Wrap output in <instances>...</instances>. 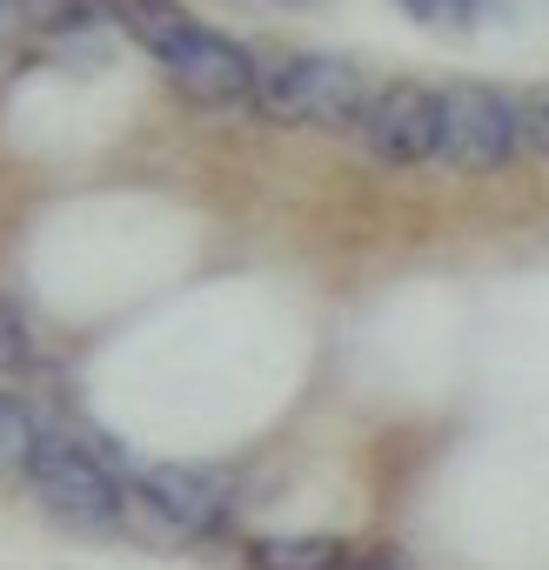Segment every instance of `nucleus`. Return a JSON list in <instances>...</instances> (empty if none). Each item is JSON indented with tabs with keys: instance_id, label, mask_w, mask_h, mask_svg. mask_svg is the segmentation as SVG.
I'll return each mask as SVG.
<instances>
[{
	"instance_id": "8",
	"label": "nucleus",
	"mask_w": 549,
	"mask_h": 570,
	"mask_svg": "<svg viewBox=\"0 0 549 570\" xmlns=\"http://www.w3.org/2000/svg\"><path fill=\"white\" fill-rule=\"evenodd\" d=\"M396 8L416 21V28H429V35H476L482 28V8L489 0H396Z\"/></svg>"
},
{
	"instance_id": "11",
	"label": "nucleus",
	"mask_w": 549,
	"mask_h": 570,
	"mask_svg": "<svg viewBox=\"0 0 549 570\" xmlns=\"http://www.w3.org/2000/svg\"><path fill=\"white\" fill-rule=\"evenodd\" d=\"M342 570H409V563H402V550H389V543H369V550H356V543H349Z\"/></svg>"
},
{
	"instance_id": "6",
	"label": "nucleus",
	"mask_w": 549,
	"mask_h": 570,
	"mask_svg": "<svg viewBox=\"0 0 549 570\" xmlns=\"http://www.w3.org/2000/svg\"><path fill=\"white\" fill-rule=\"evenodd\" d=\"M201 14L194 8H181V0H108V28L114 35H128L148 61H161L188 28H194Z\"/></svg>"
},
{
	"instance_id": "10",
	"label": "nucleus",
	"mask_w": 549,
	"mask_h": 570,
	"mask_svg": "<svg viewBox=\"0 0 549 570\" xmlns=\"http://www.w3.org/2000/svg\"><path fill=\"white\" fill-rule=\"evenodd\" d=\"M522 135H529V148L549 155V88H536V95L522 101Z\"/></svg>"
},
{
	"instance_id": "1",
	"label": "nucleus",
	"mask_w": 549,
	"mask_h": 570,
	"mask_svg": "<svg viewBox=\"0 0 549 570\" xmlns=\"http://www.w3.org/2000/svg\"><path fill=\"white\" fill-rule=\"evenodd\" d=\"M134 463H121L101 436H88V430H74V423H54L48 416V430H41V443H34V456H28V470H21V483L41 497V510L48 517H61V523H74V530H121V476H128Z\"/></svg>"
},
{
	"instance_id": "9",
	"label": "nucleus",
	"mask_w": 549,
	"mask_h": 570,
	"mask_svg": "<svg viewBox=\"0 0 549 570\" xmlns=\"http://www.w3.org/2000/svg\"><path fill=\"white\" fill-rule=\"evenodd\" d=\"M41 363V343H34V323L14 296H0V376H28Z\"/></svg>"
},
{
	"instance_id": "13",
	"label": "nucleus",
	"mask_w": 549,
	"mask_h": 570,
	"mask_svg": "<svg viewBox=\"0 0 549 570\" xmlns=\"http://www.w3.org/2000/svg\"><path fill=\"white\" fill-rule=\"evenodd\" d=\"M8 8H21V0H8Z\"/></svg>"
},
{
	"instance_id": "2",
	"label": "nucleus",
	"mask_w": 549,
	"mask_h": 570,
	"mask_svg": "<svg viewBox=\"0 0 549 570\" xmlns=\"http://www.w3.org/2000/svg\"><path fill=\"white\" fill-rule=\"evenodd\" d=\"M369 81L349 55H322V48H296L261 61V88H254V115L282 121V128H322V135H356L362 108H369Z\"/></svg>"
},
{
	"instance_id": "4",
	"label": "nucleus",
	"mask_w": 549,
	"mask_h": 570,
	"mask_svg": "<svg viewBox=\"0 0 549 570\" xmlns=\"http://www.w3.org/2000/svg\"><path fill=\"white\" fill-rule=\"evenodd\" d=\"M154 68L194 108H254V88H261V55H248L234 35H221L208 21H194Z\"/></svg>"
},
{
	"instance_id": "7",
	"label": "nucleus",
	"mask_w": 549,
	"mask_h": 570,
	"mask_svg": "<svg viewBox=\"0 0 549 570\" xmlns=\"http://www.w3.org/2000/svg\"><path fill=\"white\" fill-rule=\"evenodd\" d=\"M349 543L342 537H248L241 563L248 570H342Z\"/></svg>"
},
{
	"instance_id": "12",
	"label": "nucleus",
	"mask_w": 549,
	"mask_h": 570,
	"mask_svg": "<svg viewBox=\"0 0 549 570\" xmlns=\"http://www.w3.org/2000/svg\"><path fill=\"white\" fill-rule=\"evenodd\" d=\"M0 21H8V0H0Z\"/></svg>"
},
{
	"instance_id": "5",
	"label": "nucleus",
	"mask_w": 549,
	"mask_h": 570,
	"mask_svg": "<svg viewBox=\"0 0 549 570\" xmlns=\"http://www.w3.org/2000/svg\"><path fill=\"white\" fill-rule=\"evenodd\" d=\"M362 148L382 161V168H429L436 148H442V88H422V81H389L369 95L362 108Z\"/></svg>"
},
{
	"instance_id": "3",
	"label": "nucleus",
	"mask_w": 549,
	"mask_h": 570,
	"mask_svg": "<svg viewBox=\"0 0 549 570\" xmlns=\"http://www.w3.org/2000/svg\"><path fill=\"white\" fill-rule=\"evenodd\" d=\"M529 148L522 135V101L489 88V81H449L442 88V148L436 161L449 175H502Z\"/></svg>"
}]
</instances>
